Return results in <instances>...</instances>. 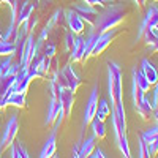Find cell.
<instances>
[{
	"label": "cell",
	"mask_w": 158,
	"mask_h": 158,
	"mask_svg": "<svg viewBox=\"0 0 158 158\" xmlns=\"http://www.w3.org/2000/svg\"><path fill=\"white\" fill-rule=\"evenodd\" d=\"M125 15H127V6L123 3H114V5L108 6L101 15H98L95 24L92 25V27H94V32L101 35V33L108 32V30L115 29L117 25L123 21Z\"/></svg>",
	"instance_id": "cell-1"
},
{
	"label": "cell",
	"mask_w": 158,
	"mask_h": 158,
	"mask_svg": "<svg viewBox=\"0 0 158 158\" xmlns=\"http://www.w3.org/2000/svg\"><path fill=\"white\" fill-rule=\"evenodd\" d=\"M108 89L112 106L123 103V87H122V70L115 62H108Z\"/></svg>",
	"instance_id": "cell-2"
},
{
	"label": "cell",
	"mask_w": 158,
	"mask_h": 158,
	"mask_svg": "<svg viewBox=\"0 0 158 158\" xmlns=\"http://www.w3.org/2000/svg\"><path fill=\"white\" fill-rule=\"evenodd\" d=\"M158 24V6H150L146 18H144L142 24H141V29H139V33L136 36V40H141L144 36L147 44H152L156 38V32H155V25Z\"/></svg>",
	"instance_id": "cell-3"
},
{
	"label": "cell",
	"mask_w": 158,
	"mask_h": 158,
	"mask_svg": "<svg viewBox=\"0 0 158 158\" xmlns=\"http://www.w3.org/2000/svg\"><path fill=\"white\" fill-rule=\"evenodd\" d=\"M18 128H19V125H18V115H11L8 123H6V128L3 131L2 141H0V153L13 144V141H15V138L18 135Z\"/></svg>",
	"instance_id": "cell-4"
},
{
	"label": "cell",
	"mask_w": 158,
	"mask_h": 158,
	"mask_svg": "<svg viewBox=\"0 0 158 158\" xmlns=\"http://www.w3.org/2000/svg\"><path fill=\"white\" fill-rule=\"evenodd\" d=\"M15 90H16V74H6V76L0 74V108L6 106L5 98Z\"/></svg>",
	"instance_id": "cell-5"
},
{
	"label": "cell",
	"mask_w": 158,
	"mask_h": 158,
	"mask_svg": "<svg viewBox=\"0 0 158 158\" xmlns=\"http://www.w3.org/2000/svg\"><path fill=\"white\" fill-rule=\"evenodd\" d=\"M98 87L95 85L94 89H92V94H90V98L85 104V109H84V117H82V128H85L90 122L92 118L95 117L97 114V108H98Z\"/></svg>",
	"instance_id": "cell-6"
},
{
	"label": "cell",
	"mask_w": 158,
	"mask_h": 158,
	"mask_svg": "<svg viewBox=\"0 0 158 158\" xmlns=\"http://www.w3.org/2000/svg\"><path fill=\"white\" fill-rule=\"evenodd\" d=\"M73 10L79 15V18H81L82 21H85L89 25H94L97 18H98V11L94 8V5H89V3H85V5H76V6H73Z\"/></svg>",
	"instance_id": "cell-7"
},
{
	"label": "cell",
	"mask_w": 158,
	"mask_h": 158,
	"mask_svg": "<svg viewBox=\"0 0 158 158\" xmlns=\"http://www.w3.org/2000/svg\"><path fill=\"white\" fill-rule=\"evenodd\" d=\"M57 98L62 104V109H63V114L65 115H70L71 114V109H73V103H74V92L70 90V89H59V94H57Z\"/></svg>",
	"instance_id": "cell-8"
},
{
	"label": "cell",
	"mask_w": 158,
	"mask_h": 158,
	"mask_svg": "<svg viewBox=\"0 0 158 158\" xmlns=\"http://www.w3.org/2000/svg\"><path fill=\"white\" fill-rule=\"evenodd\" d=\"M115 35H117V29H112V30H108V32L101 33L97 44H95V48H94V51H92V56H100L101 52L111 44V41L115 38Z\"/></svg>",
	"instance_id": "cell-9"
},
{
	"label": "cell",
	"mask_w": 158,
	"mask_h": 158,
	"mask_svg": "<svg viewBox=\"0 0 158 158\" xmlns=\"http://www.w3.org/2000/svg\"><path fill=\"white\" fill-rule=\"evenodd\" d=\"M65 18H67V24H68V27L73 33H82L84 30V21L79 18V15L74 11V10H68V11H65Z\"/></svg>",
	"instance_id": "cell-10"
},
{
	"label": "cell",
	"mask_w": 158,
	"mask_h": 158,
	"mask_svg": "<svg viewBox=\"0 0 158 158\" xmlns=\"http://www.w3.org/2000/svg\"><path fill=\"white\" fill-rule=\"evenodd\" d=\"M62 74H63V77H65V82H67V87L70 89V90H73V92H76L77 90V87L81 85V77H79L77 74H76V71L73 70V67L71 65H67L63 70H62Z\"/></svg>",
	"instance_id": "cell-11"
},
{
	"label": "cell",
	"mask_w": 158,
	"mask_h": 158,
	"mask_svg": "<svg viewBox=\"0 0 158 158\" xmlns=\"http://www.w3.org/2000/svg\"><path fill=\"white\" fill-rule=\"evenodd\" d=\"M60 111H62V104H60L59 98L57 97H51V101L48 104V114H46V118H44V125H51L57 118Z\"/></svg>",
	"instance_id": "cell-12"
},
{
	"label": "cell",
	"mask_w": 158,
	"mask_h": 158,
	"mask_svg": "<svg viewBox=\"0 0 158 158\" xmlns=\"http://www.w3.org/2000/svg\"><path fill=\"white\" fill-rule=\"evenodd\" d=\"M84 51H85V38L84 36H76L74 38V46H73V51H71V60L73 62L84 60Z\"/></svg>",
	"instance_id": "cell-13"
},
{
	"label": "cell",
	"mask_w": 158,
	"mask_h": 158,
	"mask_svg": "<svg viewBox=\"0 0 158 158\" xmlns=\"http://www.w3.org/2000/svg\"><path fill=\"white\" fill-rule=\"evenodd\" d=\"M141 71L144 73V76L147 77V81L150 82V85L152 84H156V81H158V71L155 70V67L147 60V59H144L142 60V63H141Z\"/></svg>",
	"instance_id": "cell-14"
},
{
	"label": "cell",
	"mask_w": 158,
	"mask_h": 158,
	"mask_svg": "<svg viewBox=\"0 0 158 158\" xmlns=\"http://www.w3.org/2000/svg\"><path fill=\"white\" fill-rule=\"evenodd\" d=\"M95 139H97V136L92 135L90 138H87V139L81 144V146H79V156H77V158L90 156V153L94 152V149H95Z\"/></svg>",
	"instance_id": "cell-15"
},
{
	"label": "cell",
	"mask_w": 158,
	"mask_h": 158,
	"mask_svg": "<svg viewBox=\"0 0 158 158\" xmlns=\"http://www.w3.org/2000/svg\"><path fill=\"white\" fill-rule=\"evenodd\" d=\"M136 111H138V114L142 117V118H149L150 115H152V111H153V108H152V103H150V100L144 95V98L141 100V103L136 106Z\"/></svg>",
	"instance_id": "cell-16"
},
{
	"label": "cell",
	"mask_w": 158,
	"mask_h": 158,
	"mask_svg": "<svg viewBox=\"0 0 158 158\" xmlns=\"http://www.w3.org/2000/svg\"><path fill=\"white\" fill-rule=\"evenodd\" d=\"M6 101V106L8 104H13V106H18V108H22L25 104V94H22V92H11V94L5 98Z\"/></svg>",
	"instance_id": "cell-17"
},
{
	"label": "cell",
	"mask_w": 158,
	"mask_h": 158,
	"mask_svg": "<svg viewBox=\"0 0 158 158\" xmlns=\"http://www.w3.org/2000/svg\"><path fill=\"white\" fill-rule=\"evenodd\" d=\"M98 38H100V33H97V32H94V30L90 32L89 38H85V51H84V60H87V59H89V57L92 56V51H94V48H95V44H97V41H98Z\"/></svg>",
	"instance_id": "cell-18"
},
{
	"label": "cell",
	"mask_w": 158,
	"mask_h": 158,
	"mask_svg": "<svg viewBox=\"0 0 158 158\" xmlns=\"http://www.w3.org/2000/svg\"><path fill=\"white\" fill-rule=\"evenodd\" d=\"M10 150H11V156L13 158H27L29 156V152L25 150V147L22 146L21 141H13V144L10 146Z\"/></svg>",
	"instance_id": "cell-19"
},
{
	"label": "cell",
	"mask_w": 158,
	"mask_h": 158,
	"mask_svg": "<svg viewBox=\"0 0 158 158\" xmlns=\"http://www.w3.org/2000/svg\"><path fill=\"white\" fill-rule=\"evenodd\" d=\"M133 79H135V81L138 82V85L142 89V92H144V94L150 90V82L147 81V77L144 76V73H142L141 70H136V68L133 70Z\"/></svg>",
	"instance_id": "cell-20"
},
{
	"label": "cell",
	"mask_w": 158,
	"mask_h": 158,
	"mask_svg": "<svg viewBox=\"0 0 158 158\" xmlns=\"http://www.w3.org/2000/svg\"><path fill=\"white\" fill-rule=\"evenodd\" d=\"M90 125H92L94 135H95L97 138L103 139L104 136H106V127H104V122H103V120H100V118L94 117V118H92V122H90Z\"/></svg>",
	"instance_id": "cell-21"
},
{
	"label": "cell",
	"mask_w": 158,
	"mask_h": 158,
	"mask_svg": "<svg viewBox=\"0 0 158 158\" xmlns=\"http://www.w3.org/2000/svg\"><path fill=\"white\" fill-rule=\"evenodd\" d=\"M111 111H112V108H109L108 101H106V100H101L100 104H98V108H97V114H95V117L104 122V120H106V117L111 114Z\"/></svg>",
	"instance_id": "cell-22"
},
{
	"label": "cell",
	"mask_w": 158,
	"mask_h": 158,
	"mask_svg": "<svg viewBox=\"0 0 158 158\" xmlns=\"http://www.w3.org/2000/svg\"><path fill=\"white\" fill-rule=\"evenodd\" d=\"M2 40H3V41H8V43L18 44V25L11 22L10 27L6 29V33L2 35Z\"/></svg>",
	"instance_id": "cell-23"
},
{
	"label": "cell",
	"mask_w": 158,
	"mask_h": 158,
	"mask_svg": "<svg viewBox=\"0 0 158 158\" xmlns=\"http://www.w3.org/2000/svg\"><path fill=\"white\" fill-rule=\"evenodd\" d=\"M16 52H18V44L0 40V56H15Z\"/></svg>",
	"instance_id": "cell-24"
},
{
	"label": "cell",
	"mask_w": 158,
	"mask_h": 158,
	"mask_svg": "<svg viewBox=\"0 0 158 158\" xmlns=\"http://www.w3.org/2000/svg\"><path fill=\"white\" fill-rule=\"evenodd\" d=\"M131 92H133V104H135V108L138 106V104L141 103V100L144 98V92H142V89L138 85V82L133 79V87H131Z\"/></svg>",
	"instance_id": "cell-25"
},
{
	"label": "cell",
	"mask_w": 158,
	"mask_h": 158,
	"mask_svg": "<svg viewBox=\"0 0 158 158\" xmlns=\"http://www.w3.org/2000/svg\"><path fill=\"white\" fill-rule=\"evenodd\" d=\"M141 138L146 141L147 144L150 142V141H153L155 138H158V125H155L153 128H150V130H146V131H142L141 133Z\"/></svg>",
	"instance_id": "cell-26"
},
{
	"label": "cell",
	"mask_w": 158,
	"mask_h": 158,
	"mask_svg": "<svg viewBox=\"0 0 158 158\" xmlns=\"http://www.w3.org/2000/svg\"><path fill=\"white\" fill-rule=\"evenodd\" d=\"M56 52H57V48H56L54 43H44L43 48H41V51H40V54L48 56V57H54Z\"/></svg>",
	"instance_id": "cell-27"
},
{
	"label": "cell",
	"mask_w": 158,
	"mask_h": 158,
	"mask_svg": "<svg viewBox=\"0 0 158 158\" xmlns=\"http://www.w3.org/2000/svg\"><path fill=\"white\" fill-rule=\"evenodd\" d=\"M74 33L70 30V32H67V33H65V49H67V51H73V46H74Z\"/></svg>",
	"instance_id": "cell-28"
},
{
	"label": "cell",
	"mask_w": 158,
	"mask_h": 158,
	"mask_svg": "<svg viewBox=\"0 0 158 158\" xmlns=\"http://www.w3.org/2000/svg\"><path fill=\"white\" fill-rule=\"evenodd\" d=\"M139 156H141V158H147V156H150V155H149V147H147V142L144 141L141 136H139Z\"/></svg>",
	"instance_id": "cell-29"
},
{
	"label": "cell",
	"mask_w": 158,
	"mask_h": 158,
	"mask_svg": "<svg viewBox=\"0 0 158 158\" xmlns=\"http://www.w3.org/2000/svg\"><path fill=\"white\" fill-rule=\"evenodd\" d=\"M147 147H149V155L150 156H155L158 153V138H155L153 141H150L147 144Z\"/></svg>",
	"instance_id": "cell-30"
},
{
	"label": "cell",
	"mask_w": 158,
	"mask_h": 158,
	"mask_svg": "<svg viewBox=\"0 0 158 158\" xmlns=\"http://www.w3.org/2000/svg\"><path fill=\"white\" fill-rule=\"evenodd\" d=\"M90 156H92V158H104L106 155H104V152H103L101 149H94V152L90 153Z\"/></svg>",
	"instance_id": "cell-31"
},
{
	"label": "cell",
	"mask_w": 158,
	"mask_h": 158,
	"mask_svg": "<svg viewBox=\"0 0 158 158\" xmlns=\"http://www.w3.org/2000/svg\"><path fill=\"white\" fill-rule=\"evenodd\" d=\"M84 2L85 3H89V5H98V6H103L104 3H106V2H104V0H84Z\"/></svg>",
	"instance_id": "cell-32"
},
{
	"label": "cell",
	"mask_w": 158,
	"mask_h": 158,
	"mask_svg": "<svg viewBox=\"0 0 158 158\" xmlns=\"http://www.w3.org/2000/svg\"><path fill=\"white\" fill-rule=\"evenodd\" d=\"M158 33V32H156ZM149 51L150 52H156L158 51V35H156V38H155V41L152 43V44H149Z\"/></svg>",
	"instance_id": "cell-33"
},
{
	"label": "cell",
	"mask_w": 158,
	"mask_h": 158,
	"mask_svg": "<svg viewBox=\"0 0 158 158\" xmlns=\"http://www.w3.org/2000/svg\"><path fill=\"white\" fill-rule=\"evenodd\" d=\"M73 156H74V158L79 156V144H76V146L73 147Z\"/></svg>",
	"instance_id": "cell-34"
},
{
	"label": "cell",
	"mask_w": 158,
	"mask_h": 158,
	"mask_svg": "<svg viewBox=\"0 0 158 158\" xmlns=\"http://www.w3.org/2000/svg\"><path fill=\"white\" fill-rule=\"evenodd\" d=\"M135 2L138 3V6L141 8V6H144V3H146V0H135Z\"/></svg>",
	"instance_id": "cell-35"
},
{
	"label": "cell",
	"mask_w": 158,
	"mask_h": 158,
	"mask_svg": "<svg viewBox=\"0 0 158 158\" xmlns=\"http://www.w3.org/2000/svg\"><path fill=\"white\" fill-rule=\"evenodd\" d=\"M0 3H10V0H0Z\"/></svg>",
	"instance_id": "cell-36"
},
{
	"label": "cell",
	"mask_w": 158,
	"mask_h": 158,
	"mask_svg": "<svg viewBox=\"0 0 158 158\" xmlns=\"http://www.w3.org/2000/svg\"><path fill=\"white\" fill-rule=\"evenodd\" d=\"M155 32H158V24L155 25Z\"/></svg>",
	"instance_id": "cell-37"
},
{
	"label": "cell",
	"mask_w": 158,
	"mask_h": 158,
	"mask_svg": "<svg viewBox=\"0 0 158 158\" xmlns=\"http://www.w3.org/2000/svg\"><path fill=\"white\" fill-rule=\"evenodd\" d=\"M104 2H115V0H104Z\"/></svg>",
	"instance_id": "cell-38"
},
{
	"label": "cell",
	"mask_w": 158,
	"mask_h": 158,
	"mask_svg": "<svg viewBox=\"0 0 158 158\" xmlns=\"http://www.w3.org/2000/svg\"><path fill=\"white\" fill-rule=\"evenodd\" d=\"M40 3V0H35V5H38Z\"/></svg>",
	"instance_id": "cell-39"
},
{
	"label": "cell",
	"mask_w": 158,
	"mask_h": 158,
	"mask_svg": "<svg viewBox=\"0 0 158 158\" xmlns=\"http://www.w3.org/2000/svg\"><path fill=\"white\" fill-rule=\"evenodd\" d=\"M0 40H2V33H0Z\"/></svg>",
	"instance_id": "cell-40"
},
{
	"label": "cell",
	"mask_w": 158,
	"mask_h": 158,
	"mask_svg": "<svg viewBox=\"0 0 158 158\" xmlns=\"http://www.w3.org/2000/svg\"><path fill=\"white\" fill-rule=\"evenodd\" d=\"M0 63H2V62H0Z\"/></svg>",
	"instance_id": "cell-41"
}]
</instances>
